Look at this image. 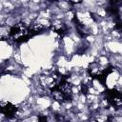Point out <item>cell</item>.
Masks as SVG:
<instances>
[{"label":"cell","instance_id":"7a4b0ae2","mask_svg":"<svg viewBox=\"0 0 122 122\" xmlns=\"http://www.w3.org/2000/svg\"><path fill=\"white\" fill-rule=\"evenodd\" d=\"M47 121H48V118L46 115L42 114V115L38 116V122H47Z\"/></svg>","mask_w":122,"mask_h":122},{"label":"cell","instance_id":"6da1fadb","mask_svg":"<svg viewBox=\"0 0 122 122\" xmlns=\"http://www.w3.org/2000/svg\"><path fill=\"white\" fill-rule=\"evenodd\" d=\"M1 112H2V113H3L7 118L11 119V118H13V117L15 116L16 112H17V108H16L14 105H12L11 103L7 102L5 105H3V106L1 107Z\"/></svg>","mask_w":122,"mask_h":122}]
</instances>
